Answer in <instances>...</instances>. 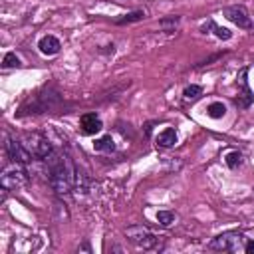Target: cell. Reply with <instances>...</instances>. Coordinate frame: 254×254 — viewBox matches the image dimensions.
Listing matches in <instances>:
<instances>
[{"mask_svg": "<svg viewBox=\"0 0 254 254\" xmlns=\"http://www.w3.org/2000/svg\"><path fill=\"white\" fill-rule=\"evenodd\" d=\"M200 95H202V87H200V85H196V83L187 85V87H185V91H183V97H185V99H190V101H192V99H198Z\"/></svg>", "mask_w": 254, "mask_h": 254, "instance_id": "cell-20", "label": "cell"}, {"mask_svg": "<svg viewBox=\"0 0 254 254\" xmlns=\"http://www.w3.org/2000/svg\"><path fill=\"white\" fill-rule=\"evenodd\" d=\"M26 181H28L26 165L14 163V161H12V165H6L4 167L2 177H0V185H2L4 190H16L22 185H26Z\"/></svg>", "mask_w": 254, "mask_h": 254, "instance_id": "cell-4", "label": "cell"}, {"mask_svg": "<svg viewBox=\"0 0 254 254\" xmlns=\"http://www.w3.org/2000/svg\"><path fill=\"white\" fill-rule=\"evenodd\" d=\"M60 48H62V42H60L56 36H52V34L40 38V42H38V50H40L44 56H56V54L60 52Z\"/></svg>", "mask_w": 254, "mask_h": 254, "instance_id": "cell-11", "label": "cell"}, {"mask_svg": "<svg viewBox=\"0 0 254 254\" xmlns=\"http://www.w3.org/2000/svg\"><path fill=\"white\" fill-rule=\"evenodd\" d=\"M58 103H60V93L46 87V89L30 95L24 101V105L20 107V113L18 115H24V113H46L48 109L56 107Z\"/></svg>", "mask_w": 254, "mask_h": 254, "instance_id": "cell-2", "label": "cell"}, {"mask_svg": "<svg viewBox=\"0 0 254 254\" xmlns=\"http://www.w3.org/2000/svg\"><path fill=\"white\" fill-rule=\"evenodd\" d=\"M157 222H159L163 228L171 226V224L175 222V212H173V210H159V212H157Z\"/></svg>", "mask_w": 254, "mask_h": 254, "instance_id": "cell-19", "label": "cell"}, {"mask_svg": "<svg viewBox=\"0 0 254 254\" xmlns=\"http://www.w3.org/2000/svg\"><path fill=\"white\" fill-rule=\"evenodd\" d=\"M222 14H224L232 24H236L238 28H242V30H254V22H252V18H250L246 6H242V4L226 6V8H222Z\"/></svg>", "mask_w": 254, "mask_h": 254, "instance_id": "cell-7", "label": "cell"}, {"mask_svg": "<svg viewBox=\"0 0 254 254\" xmlns=\"http://www.w3.org/2000/svg\"><path fill=\"white\" fill-rule=\"evenodd\" d=\"M208 30H212V32H214V36H216L218 40H230V38H232V32H230L228 28L218 26L212 18H208L206 22H202V24H200V32H202V34H206Z\"/></svg>", "mask_w": 254, "mask_h": 254, "instance_id": "cell-12", "label": "cell"}, {"mask_svg": "<svg viewBox=\"0 0 254 254\" xmlns=\"http://www.w3.org/2000/svg\"><path fill=\"white\" fill-rule=\"evenodd\" d=\"M103 129V121L95 111H87L79 117V131L81 135H95Z\"/></svg>", "mask_w": 254, "mask_h": 254, "instance_id": "cell-10", "label": "cell"}, {"mask_svg": "<svg viewBox=\"0 0 254 254\" xmlns=\"http://www.w3.org/2000/svg\"><path fill=\"white\" fill-rule=\"evenodd\" d=\"M48 181L52 189L56 190L58 196H67L73 190V181H75V165L67 155L52 153L48 159Z\"/></svg>", "mask_w": 254, "mask_h": 254, "instance_id": "cell-1", "label": "cell"}, {"mask_svg": "<svg viewBox=\"0 0 254 254\" xmlns=\"http://www.w3.org/2000/svg\"><path fill=\"white\" fill-rule=\"evenodd\" d=\"M248 71H250V67L246 65V67L240 69V75H238V79H240V91H238V95L232 99L238 109H248V107L254 103V91H252L250 85H248Z\"/></svg>", "mask_w": 254, "mask_h": 254, "instance_id": "cell-8", "label": "cell"}, {"mask_svg": "<svg viewBox=\"0 0 254 254\" xmlns=\"http://www.w3.org/2000/svg\"><path fill=\"white\" fill-rule=\"evenodd\" d=\"M22 143L26 145V149L32 153L34 159H40V161H46L52 153H54V147L50 143L48 137L40 135V133H26Z\"/></svg>", "mask_w": 254, "mask_h": 254, "instance_id": "cell-6", "label": "cell"}, {"mask_svg": "<svg viewBox=\"0 0 254 254\" xmlns=\"http://www.w3.org/2000/svg\"><path fill=\"white\" fill-rule=\"evenodd\" d=\"M93 149L99 151V153H113L115 151V143H113L111 135H103V137L93 141Z\"/></svg>", "mask_w": 254, "mask_h": 254, "instance_id": "cell-15", "label": "cell"}, {"mask_svg": "<svg viewBox=\"0 0 254 254\" xmlns=\"http://www.w3.org/2000/svg\"><path fill=\"white\" fill-rule=\"evenodd\" d=\"M179 20H181V16H169V18H163V20L159 22V26H161L167 34H171V32H175V28H177Z\"/></svg>", "mask_w": 254, "mask_h": 254, "instance_id": "cell-21", "label": "cell"}, {"mask_svg": "<svg viewBox=\"0 0 254 254\" xmlns=\"http://www.w3.org/2000/svg\"><path fill=\"white\" fill-rule=\"evenodd\" d=\"M125 238L135 244L137 248H143V250H153L157 248V236L143 224H133V226H127L125 228Z\"/></svg>", "mask_w": 254, "mask_h": 254, "instance_id": "cell-5", "label": "cell"}, {"mask_svg": "<svg viewBox=\"0 0 254 254\" xmlns=\"http://www.w3.org/2000/svg\"><path fill=\"white\" fill-rule=\"evenodd\" d=\"M244 252H246V254H254V240H246V244H244Z\"/></svg>", "mask_w": 254, "mask_h": 254, "instance_id": "cell-23", "label": "cell"}, {"mask_svg": "<svg viewBox=\"0 0 254 254\" xmlns=\"http://www.w3.org/2000/svg\"><path fill=\"white\" fill-rule=\"evenodd\" d=\"M206 115H208L210 119H222V117L226 115V105H224L222 101H212V103H208V107H206Z\"/></svg>", "mask_w": 254, "mask_h": 254, "instance_id": "cell-16", "label": "cell"}, {"mask_svg": "<svg viewBox=\"0 0 254 254\" xmlns=\"http://www.w3.org/2000/svg\"><path fill=\"white\" fill-rule=\"evenodd\" d=\"M22 65V60L14 54V52H8L6 56H4V60H2V67L4 69H8V67H20Z\"/></svg>", "mask_w": 254, "mask_h": 254, "instance_id": "cell-22", "label": "cell"}, {"mask_svg": "<svg viewBox=\"0 0 254 254\" xmlns=\"http://www.w3.org/2000/svg\"><path fill=\"white\" fill-rule=\"evenodd\" d=\"M224 163H226L228 169H238V167L242 165V153H240V151H230V153H226Z\"/></svg>", "mask_w": 254, "mask_h": 254, "instance_id": "cell-18", "label": "cell"}, {"mask_svg": "<svg viewBox=\"0 0 254 254\" xmlns=\"http://www.w3.org/2000/svg\"><path fill=\"white\" fill-rule=\"evenodd\" d=\"M73 189H75L77 192H87V189H89V179H87V175H85L79 167H75V181H73Z\"/></svg>", "mask_w": 254, "mask_h": 254, "instance_id": "cell-17", "label": "cell"}, {"mask_svg": "<svg viewBox=\"0 0 254 254\" xmlns=\"http://www.w3.org/2000/svg\"><path fill=\"white\" fill-rule=\"evenodd\" d=\"M145 18H147L145 10H133V12L123 14L121 18H115V20H113V24L123 26V24H131V22H141V20H145Z\"/></svg>", "mask_w": 254, "mask_h": 254, "instance_id": "cell-14", "label": "cell"}, {"mask_svg": "<svg viewBox=\"0 0 254 254\" xmlns=\"http://www.w3.org/2000/svg\"><path fill=\"white\" fill-rule=\"evenodd\" d=\"M177 131L173 129V127H167V129H163L161 133H159V137H157V145L159 147H173V145H177Z\"/></svg>", "mask_w": 254, "mask_h": 254, "instance_id": "cell-13", "label": "cell"}, {"mask_svg": "<svg viewBox=\"0 0 254 254\" xmlns=\"http://www.w3.org/2000/svg\"><path fill=\"white\" fill-rule=\"evenodd\" d=\"M246 240L248 238L242 232H238V230H226V232L214 236L208 242V248L210 250H220V252H242Z\"/></svg>", "mask_w": 254, "mask_h": 254, "instance_id": "cell-3", "label": "cell"}, {"mask_svg": "<svg viewBox=\"0 0 254 254\" xmlns=\"http://www.w3.org/2000/svg\"><path fill=\"white\" fill-rule=\"evenodd\" d=\"M6 153H8L10 161H14V163H22V165H28V163L34 159L32 153L26 149V145H24L22 141L10 137V135H6Z\"/></svg>", "mask_w": 254, "mask_h": 254, "instance_id": "cell-9", "label": "cell"}, {"mask_svg": "<svg viewBox=\"0 0 254 254\" xmlns=\"http://www.w3.org/2000/svg\"><path fill=\"white\" fill-rule=\"evenodd\" d=\"M252 190H254V187H252Z\"/></svg>", "mask_w": 254, "mask_h": 254, "instance_id": "cell-24", "label": "cell"}]
</instances>
